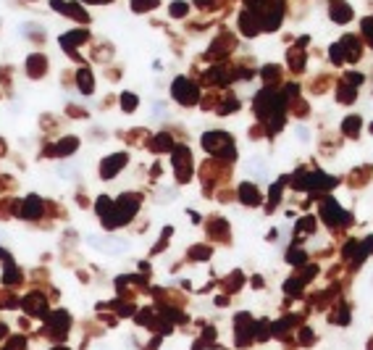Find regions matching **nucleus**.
<instances>
[{
    "label": "nucleus",
    "instance_id": "f257e3e1",
    "mask_svg": "<svg viewBox=\"0 0 373 350\" xmlns=\"http://www.w3.org/2000/svg\"><path fill=\"white\" fill-rule=\"evenodd\" d=\"M205 148L213 150L216 156H226V158H234V148H231V137L224 134V132H208L202 137Z\"/></svg>",
    "mask_w": 373,
    "mask_h": 350
},
{
    "label": "nucleus",
    "instance_id": "f03ea898",
    "mask_svg": "<svg viewBox=\"0 0 373 350\" xmlns=\"http://www.w3.org/2000/svg\"><path fill=\"white\" fill-rule=\"evenodd\" d=\"M281 13H284V8H281V3L279 0H271L265 8H260L255 13V16H260L263 21H260V27L263 29H276L279 24H281Z\"/></svg>",
    "mask_w": 373,
    "mask_h": 350
},
{
    "label": "nucleus",
    "instance_id": "7ed1b4c3",
    "mask_svg": "<svg viewBox=\"0 0 373 350\" xmlns=\"http://www.w3.org/2000/svg\"><path fill=\"white\" fill-rule=\"evenodd\" d=\"M173 97H176L179 103L189 105V103L197 100V87L189 85L187 79H176V82H173Z\"/></svg>",
    "mask_w": 373,
    "mask_h": 350
},
{
    "label": "nucleus",
    "instance_id": "20e7f679",
    "mask_svg": "<svg viewBox=\"0 0 373 350\" xmlns=\"http://www.w3.org/2000/svg\"><path fill=\"white\" fill-rule=\"evenodd\" d=\"M329 11H331V21H337V24H347V21H352V8H349L347 0H331Z\"/></svg>",
    "mask_w": 373,
    "mask_h": 350
},
{
    "label": "nucleus",
    "instance_id": "39448f33",
    "mask_svg": "<svg viewBox=\"0 0 373 350\" xmlns=\"http://www.w3.org/2000/svg\"><path fill=\"white\" fill-rule=\"evenodd\" d=\"M239 29H242L247 37H255L258 29H260V21H258V16H255L253 11H245V13L239 16Z\"/></svg>",
    "mask_w": 373,
    "mask_h": 350
},
{
    "label": "nucleus",
    "instance_id": "423d86ee",
    "mask_svg": "<svg viewBox=\"0 0 373 350\" xmlns=\"http://www.w3.org/2000/svg\"><path fill=\"white\" fill-rule=\"evenodd\" d=\"M342 48H344V56L349 58V61H357L360 58V48H357V37H352V34H347V37H342Z\"/></svg>",
    "mask_w": 373,
    "mask_h": 350
},
{
    "label": "nucleus",
    "instance_id": "0eeeda50",
    "mask_svg": "<svg viewBox=\"0 0 373 350\" xmlns=\"http://www.w3.org/2000/svg\"><path fill=\"white\" fill-rule=\"evenodd\" d=\"M126 163V156H113V158H105V163H103V177H113V174H116L121 166Z\"/></svg>",
    "mask_w": 373,
    "mask_h": 350
},
{
    "label": "nucleus",
    "instance_id": "6e6552de",
    "mask_svg": "<svg viewBox=\"0 0 373 350\" xmlns=\"http://www.w3.org/2000/svg\"><path fill=\"white\" fill-rule=\"evenodd\" d=\"M239 195H242V200H245L247 205H258V203H260V192L255 190V185H242Z\"/></svg>",
    "mask_w": 373,
    "mask_h": 350
},
{
    "label": "nucleus",
    "instance_id": "1a4fd4ad",
    "mask_svg": "<svg viewBox=\"0 0 373 350\" xmlns=\"http://www.w3.org/2000/svg\"><path fill=\"white\" fill-rule=\"evenodd\" d=\"M155 5H158V0H132V11H137V13H144V11L155 8Z\"/></svg>",
    "mask_w": 373,
    "mask_h": 350
},
{
    "label": "nucleus",
    "instance_id": "9d476101",
    "mask_svg": "<svg viewBox=\"0 0 373 350\" xmlns=\"http://www.w3.org/2000/svg\"><path fill=\"white\" fill-rule=\"evenodd\" d=\"M357 127H360V116H349L344 124H342V129H344L347 134H355L357 132Z\"/></svg>",
    "mask_w": 373,
    "mask_h": 350
},
{
    "label": "nucleus",
    "instance_id": "9b49d317",
    "mask_svg": "<svg viewBox=\"0 0 373 350\" xmlns=\"http://www.w3.org/2000/svg\"><path fill=\"white\" fill-rule=\"evenodd\" d=\"M27 203L29 205H24V216H37L40 214V200H37V197H29Z\"/></svg>",
    "mask_w": 373,
    "mask_h": 350
},
{
    "label": "nucleus",
    "instance_id": "f8f14e48",
    "mask_svg": "<svg viewBox=\"0 0 373 350\" xmlns=\"http://www.w3.org/2000/svg\"><path fill=\"white\" fill-rule=\"evenodd\" d=\"M344 58H347V56H344V48H342L339 42H337V45H331V61H334V64H342Z\"/></svg>",
    "mask_w": 373,
    "mask_h": 350
},
{
    "label": "nucleus",
    "instance_id": "ddd939ff",
    "mask_svg": "<svg viewBox=\"0 0 373 350\" xmlns=\"http://www.w3.org/2000/svg\"><path fill=\"white\" fill-rule=\"evenodd\" d=\"M79 82H82V93H92V74H89V71H82L79 74Z\"/></svg>",
    "mask_w": 373,
    "mask_h": 350
},
{
    "label": "nucleus",
    "instance_id": "4468645a",
    "mask_svg": "<svg viewBox=\"0 0 373 350\" xmlns=\"http://www.w3.org/2000/svg\"><path fill=\"white\" fill-rule=\"evenodd\" d=\"M339 100H344V103H352L355 100V90L352 87H339Z\"/></svg>",
    "mask_w": 373,
    "mask_h": 350
},
{
    "label": "nucleus",
    "instance_id": "2eb2a0df",
    "mask_svg": "<svg viewBox=\"0 0 373 350\" xmlns=\"http://www.w3.org/2000/svg\"><path fill=\"white\" fill-rule=\"evenodd\" d=\"M187 11H189L187 3H171V16H179V19H181Z\"/></svg>",
    "mask_w": 373,
    "mask_h": 350
},
{
    "label": "nucleus",
    "instance_id": "dca6fc26",
    "mask_svg": "<svg viewBox=\"0 0 373 350\" xmlns=\"http://www.w3.org/2000/svg\"><path fill=\"white\" fill-rule=\"evenodd\" d=\"M363 34L368 37V42L373 45V19H363Z\"/></svg>",
    "mask_w": 373,
    "mask_h": 350
},
{
    "label": "nucleus",
    "instance_id": "f3484780",
    "mask_svg": "<svg viewBox=\"0 0 373 350\" xmlns=\"http://www.w3.org/2000/svg\"><path fill=\"white\" fill-rule=\"evenodd\" d=\"M124 108H126V111L137 108V95H132V93H126V95H124Z\"/></svg>",
    "mask_w": 373,
    "mask_h": 350
},
{
    "label": "nucleus",
    "instance_id": "a211bd4d",
    "mask_svg": "<svg viewBox=\"0 0 373 350\" xmlns=\"http://www.w3.org/2000/svg\"><path fill=\"white\" fill-rule=\"evenodd\" d=\"M29 68H32V74L37 77V71L42 68V58H32V61H29Z\"/></svg>",
    "mask_w": 373,
    "mask_h": 350
},
{
    "label": "nucleus",
    "instance_id": "6ab92c4d",
    "mask_svg": "<svg viewBox=\"0 0 373 350\" xmlns=\"http://www.w3.org/2000/svg\"><path fill=\"white\" fill-rule=\"evenodd\" d=\"M347 77H349V82H352V85H360V82H363V77H360V74H347Z\"/></svg>",
    "mask_w": 373,
    "mask_h": 350
},
{
    "label": "nucleus",
    "instance_id": "aec40b11",
    "mask_svg": "<svg viewBox=\"0 0 373 350\" xmlns=\"http://www.w3.org/2000/svg\"><path fill=\"white\" fill-rule=\"evenodd\" d=\"M297 134H300L302 140H305V137H308V129H305V127H297Z\"/></svg>",
    "mask_w": 373,
    "mask_h": 350
},
{
    "label": "nucleus",
    "instance_id": "412c9836",
    "mask_svg": "<svg viewBox=\"0 0 373 350\" xmlns=\"http://www.w3.org/2000/svg\"><path fill=\"white\" fill-rule=\"evenodd\" d=\"M89 3H108V0H89Z\"/></svg>",
    "mask_w": 373,
    "mask_h": 350
}]
</instances>
